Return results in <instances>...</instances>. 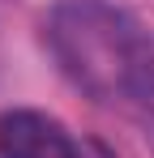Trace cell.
<instances>
[{"instance_id":"obj_1","label":"cell","mask_w":154,"mask_h":158,"mask_svg":"<svg viewBox=\"0 0 154 158\" xmlns=\"http://www.w3.org/2000/svg\"><path fill=\"white\" fill-rule=\"evenodd\" d=\"M47 47L73 85L99 103H150L154 47L146 30L107 0H60L47 22Z\"/></svg>"},{"instance_id":"obj_2","label":"cell","mask_w":154,"mask_h":158,"mask_svg":"<svg viewBox=\"0 0 154 158\" xmlns=\"http://www.w3.org/2000/svg\"><path fill=\"white\" fill-rule=\"evenodd\" d=\"M0 158H81V141L47 111L4 107L0 111Z\"/></svg>"}]
</instances>
